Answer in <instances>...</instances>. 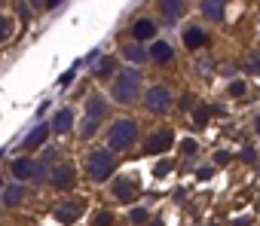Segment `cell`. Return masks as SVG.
Here are the masks:
<instances>
[{"label": "cell", "instance_id": "1", "mask_svg": "<svg viewBox=\"0 0 260 226\" xmlns=\"http://www.w3.org/2000/svg\"><path fill=\"white\" fill-rule=\"evenodd\" d=\"M116 171V159H113V150H92L89 156H86V177L92 180V183H104V180H110V174Z\"/></svg>", "mask_w": 260, "mask_h": 226}, {"label": "cell", "instance_id": "2", "mask_svg": "<svg viewBox=\"0 0 260 226\" xmlns=\"http://www.w3.org/2000/svg\"><path fill=\"white\" fill-rule=\"evenodd\" d=\"M141 80H144V73L135 70V67L119 70V77H116V83H113V101H116V104H132V101L141 95Z\"/></svg>", "mask_w": 260, "mask_h": 226}, {"label": "cell", "instance_id": "3", "mask_svg": "<svg viewBox=\"0 0 260 226\" xmlns=\"http://www.w3.org/2000/svg\"><path fill=\"white\" fill-rule=\"evenodd\" d=\"M138 141V123L135 120H116L107 132V147L122 153V150H132Z\"/></svg>", "mask_w": 260, "mask_h": 226}, {"label": "cell", "instance_id": "4", "mask_svg": "<svg viewBox=\"0 0 260 226\" xmlns=\"http://www.w3.org/2000/svg\"><path fill=\"white\" fill-rule=\"evenodd\" d=\"M172 92H169V86H150L147 89V98H144V107L150 110V113H166V110H172Z\"/></svg>", "mask_w": 260, "mask_h": 226}, {"label": "cell", "instance_id": "5", "mask_svg": "<svg viewBox=\"0 0 260 226\" xmlns=\"http://www.w3.org/2000/svg\"><path fill=\"white\" fill-rule=\"evenodd\" d=\"M13 174H16L19 183H22V180H34V177H49L46 165H43V162H34V159H28V156H22V159L13 162Z\"/></svg>", "mask_w": 260, "mask_h": 226}, {"label": "cell", "instance_id": "6", "mask_svg": "<svg viewBox=\"0 0 260 226\" xmlns=\"http://www.w3.org/2000/svg\"><path fill=\"white\" fill-rule=\"evenodd\" d=\"M110 196H113L119 205H132L135 196H138V183L128 180V177H116V180L110 183Z\"/></svg>", "mask_w": 260, "mask_h": 226}, {"label": "cell", "instance_id": "7", "mask_svg": "<svg viewBox=\"0 0 260 226\" xmlns=\"http://www.w3.org/2000/svg\"><path fill=\"white\" fill-rule=\"evenodd\" d=\"M172 144H175V132H172V129H159V132H153V135L147 138L144 153H147V156H156V153H166Z\"/></svg>", "mask_w": 260, "mask_h": 226}, {"label": "cell", "instance_id": "8", "mask_svg": "<svg viewBox=\"0 0 260 226\" xmlns=\"http://www.w3.org/2000/svg\"><path fill=\"white\" fill-rule=\"evenodd\" d=\"M74 180H77V168L71 162H61V165H55L49 171V183L55 190H68V186H74Z\"/></svg>", "mask_w": 260, "mask_h": 226}, {"label": "cell", "instance_id": "9", "mask_svg": "<svg viewBox=\"0 0 260 226\" xmlns=\"http://www.w3.org/2000/svg\"><path fill=\"white\" fill-rule=\"evenodd\" d=\"M187 10V0H159V13L166 22H178Z\"/></svg>", "mask_w": 260, "mask_h": 226}, {"label": "cell", "instance_id": "10", "mask_svg": "<svg viewBox=\"0 0 260 226\" xmlns=\"http://www.w3.org/2000/svg\"><path fill=\"white\" fill-rule=\"evenodd\" d=\"M49 132H52V126L40 123V126H37V129H34V132L22 141V150H28V153H31V150H37V147H43V141L49 138Z\"/></svg>", "mask_w": 260, "mask_h": 226}, {"label": "cell", "instance_id": "11", "mask_svg": "<svg viewBox=\"0 0 260 226\" xmlns=\"http://www.w3.org/2000/svg\"><path fill=\"white\" fill-rule=\"evenodd\" d=\"M80 214H83V202H80V199H74V202L55 208V220H61V223H74Z\"/></svg>", "mask_w": 260, "mask_h": 226}, {"label": "cell", "instance_id": "12", "mask_svg": "<svg viewBox=\"0 0 260 226\" xmlns=\"http://www.w3.org/2000/svg\"><path fill=\"white\" fill-rule=\"evenodd\" d=\"M71 129H74V113H71V107H64V110H58L55 117H52V132L55 135H64Z\"/></svg>", "mask_w": 260, "mask_h": 226}, {"label": "cell", "instance_id": "13", "mask_svg": "<svg viewBox=\"0 0 260 226\" xmlns=\"http://www.w3.org/2000/svg\"><path fill=\"white\" fill-rule=\"evenodd\" d=\"M122 58L132 61V64H144V61L150 58V52H147L141 43H128V46H122Z\"/></svg>", "mask_w": 260, "mask_h": 226}, {"label": "cell", "instance_id": "14", "mask_svg": "<svg viewBox=\"0 0 260 226\" xmlns=\"http://www.w3.org/2000/svg\"><path fill=\"white\" fill-rule=\"evenodd\" d=\"M86 117H92V120H98V123L107 117V101H104L101 95H92V98H89V104H86Z\"/></svg>", "mask_w": 260, "mask_h": 226}, {"label": "cell", "instance_id": "15", "mask_svg": "<svg viewBox=\"0 0 260 226\" xmlns=\"http://www.w3.org/2000/svg\"><path fill=\"white\" fill-rule=\"evenodd\" d=\"M153 34H156V25H153L150 19H138V22L132 25V37H135L138 43H141V40H150Z\"/></svg>", "mask_w": 260, "mask_h": 226}, {"label": "cell", "instance_id": "16", "mask_svg": "<svg viewBox=\"0 0 260 226\" xmlns=\"http://www.w3.org/2000/svg\"><path fill=\"white\" fill-rule=\"evenodd\" d=\"M205 43H208V37H205L202 28H187V31H184V46H187V49H202Z\"/></svg>", "mask_w": 260, "mask_h": 226}, {"label": "cell", "instance_id": "17", "mask_svg": "<svg viewBox=\"0 0 260 226\" xmlns=\"http://www.w3.org/2000/svg\"><path fill=\"white\" fill-rule=\"evenodd\" d=\"M150 58H153V61H159V64H166V61H172V58H175V49H172L166 40H156V43L150 46Z\"/></svg>", "mask_w": 260, "mask_h": 226}, {"label": "cell", "instance_id": "18", "mask_svg": "<svg viewBox=\"0 0 260 226\" xmlns=\"http://www.w3.org/2000/svg\"><path fill=\"white\" fill-rule=\"evenodd\" d=\"M223 4H226V0H202V16L211 19V22H220V16H223Z\"/></svg>", "mask_w": 260, "mask_h": 226}, {"label": "cell", "instance_id": "19", "mask_svg": "<svg viewBox=\"0 0 260 226\" xmlns=\"http://www.w3.org/2000/svg\"><path fill=\"white\" fill-rule=\"evenodd\" d=\"M113 70H116V58H113V55H104V58H98V64H95L92 73H95L98 80H107Z\"/></svg>", "mask_w": 260, "mask_h": 226}, {"label": "cell", "instance_id": "20", "mask_svg": "<svg viewBox=\"0 0 260 226\" xmlns=\"http://www.w3.org/2000/svg\"><path fill=\"white\" fill-rule=\"evenodd\" d=\"M22 199H25V186H22V183H10V186L4 190V205H7V208L19 205Z\"/></svg>", "mask_w": 260, "mask_h": 226}, {"label": "cell", "instance_id": "21", "mask_svg": "<svg viewBox=\"0 0 260 226\" xmlns=\"http://www.w3.org/2000/svg\"><path fill=\"white\" fill-rule=\"evenodd\" d=\"M95 132H98V120L86 117V120H83V126H80V135H83V138H92Z\"/></svg>", "mask_w": 260, "mask_h": 226}, {"label": "cell", "instance_id": "22", "mask_svg": "<svg viewBox=\"0 0 260 226\" xmlns=\"http://www.w3.org/2000/svg\"><path fill=\"white\" fill-rule=\"evenodd\" d=\"M181 153H184V156H196V153H199V144H196L193 138H184V141H181Z\"/></svg>", "mask_w": 260, "mask_h": 226}, {"label": "cell", "instance_id": "23", "mask_svg": "<svg viewBox=\"0 0 260 226\" xmlns=\"http://www.w3.org/2000/svg\"><path fill=\"white\" fill-rule=\"evenodd\" d=\"M172 168H175V162H172V159H162V162H159V165L153 168V177H166V174H169Z\"/></svg>", "mask_w": 260, "mask_h": 226}, {"label": "cell", "instance_id": "24", "mask_svg": "<svg viewBox=\"0 0 260 226\" xmlns=\"http://www.w3.org/2000/svg\"><path fill=\"white\" fill-rule=\"evenodd\" d=\"M10 34H13V22H10L7 16H0V43H4Z\"/></svg>", "mask_w": 260, "mask_h": 226}, {"label": "cell", "instance_id": "25", "mask_svg": "<svg viewBox=\"0 0 260 226\" xmlns=\"http://www.w3.org/2000/svg\"><path fill=\"white\" fill-rule=\"evenodd\" d=\"M196 70H199V77H211L214 73V64L208 58H202V61H196Z\"/></svg>", "mask_w": 260, "mask_h": 226}, {"label": "cell", "instance_id": "26", "mask_svg": "<svg viewBox=\"0 0 260 226\" xmlns=\"http://www.w3.org/2000/svg\"><path fill=\"white\" fill-rule=\"evenodd\" d=\"M113 223V214L110 211H101V214H95V220H92V226H110Z\"/></svg>", "mask_w": 260, "mask_h": 226}, {"label": "cell", "instance_id": "27", "mask_svg": "<svg viewBox=\"0 0 260 226\" xmlns=\"http://www.w3.org/2000/svg\"><path fill=\"white\" fill-rule=\"evenodd\" d=\"M208 113H211L208 107H202V104L196 107V113H193V120H196V126H205V123H208Z\"/></svg>", "mask_w": 260, "mask_h": 226}, {"label": "cell", "instance_id": "28", "mask_svg": "<svg viewBox=\"0 0 260 226\" xmlns=\"http://www.w3.org/2000/svg\"><path fill=\"white\" fill-rule=\"evenodd\" d=\"M128 220L141 226V223H147V211H144V208H132V214H128Z\"/></svg>", "mask_w": 260, "mask_h": 226}, {"label": "cell", "instance_id": "29", "mask_svg": "<svg viewBox=\"0 0 260 226\" xmlns=\"http://www.w3.org/2000/svg\"><path fill=\"white\" fill-rule=\"evenodd\" d=\"M248 70L251 73H260V52H251L248 55Z\"/></svg>", "mask_w": 260, "mask_h": 226}, {"label": "cell", "instance_id": "30", "mask_svg": "<svg viewBox=\"0 0 260 226\" xmlns=\"http://www.w3.org/2000/svg\"><path fill=\"white\" fill-rule=\"evenodd\" d=\"M181 107H184V110H196V95H193V92H187V95L181 98Z\"/></svg>", "mask_w": 260, "mask_h": 226}, {"label": "cell", "instance_id": "31", "mask_svg": "<svg viewBox=\"0 0 260 226\" xmlns=\"http://www.w3.org/2000/svg\"><path fill=\"white\" fill-rule=\"evenodd\" d=\"M230 95H233V98H242V95H245V83H242V80H239V83H230Z\"/></svg>", "mask_w": 260, "mask_h": 226}, {"label": "cell", "instance_id": "32", "mask_svg": "<svg viewBox=\"0 0 260 226\" xmlns=\"http://www.w3.org/2000/svg\"><path fill=\"white\" fill-rule=\"evenodd\" d=\"M254 159H257L254 147H245V150H242V162H254Z\"/></svg>", "mask_w": 260, "mask_h": 226}, {"label": "cell", "instance_id": "33", "mask_svg": "<svg viewBox=\"0 0 260 226\" xmlns=\"http://www.w3.org/2000/svg\"><path fill=\"white\" fill-rule=\"evenodd\" d=\"M196 174H199V180H208V177L214 174V168H211V165H202V168H199Z\"/></svg>", "mask_w": 260, "mask_h": 226}, {"label": "cell", "instance_id": "34", "mask_svg": "<svg viewBox=\"0 0 260 226\" xmlns=\"http://www.w3.org/2000/svg\"><path fill=\"white\" fill-rule=\"evenodd\" d=\"M16 13L22 16V22H28V16H31V10H28L25 4H16Z\"/></svg>", "mask_w": 260, "mask_h": 226}, {"label": "cell", "instance_id": "35", "mask_svg": "<svg viewBox=\"0 0 260 226\" xmlns=\"http://www.w3.org/2000/svg\"><path fill=\"white\" fill-rule=\"evenodd\" d=\"M230 159H233V156H230V153H226V150H220V153H217V156H214V162H217V165H226V162H230Z\"/></svg>", "mask_w": 260, "mask_h": 226}, {"label": "cell", "instance_id": "36", "mask_svg": "<svg viewBox=\"0 0 260 226\" xmlns=\"http://www.w3.org/2000/svg\"><path fill=\"white\" fill-rule=\"evenodd\" d=\"M74 73H77V70H74V67H71V70H68V73H64V77H61V80H58V86H68V83H71V80H74Z\"/></svg>", "mask_w": 260, "mask_h": 226}, {"label": "cell", "instance_id": "37", "mask_svg": "<svg viewBox=\"0 0 260 226\" xmlns=\"http://www.w3.org/2000/svg\"><path fill=\"white\" fill-rule=\"evenodd\" d=\"M55 7H61V0H43V10H55Z\"/></svg>", "mask_w": 260, "mask_h": 226}, {"label": "cell", "instance_id": "38", "mask_svg": "<svg viewBox=\"0 0 260 226\" xmlns=\"http://www.w3.org/2000/svg\"><path fill=\"white\" fill-rule=\"evenodd\" d=\"M233 226H248V217H242V220H236Z\"/></svg>", "mask_w": 260, "mask_h": 226}, {"label": "cell", "instance_id": "39", "mask_svg": "<svg viewBox=\"0 0 260 226\" xmlns=\"http://www.w3.org/2000/svg\"><path fill=\"white\" fill-rule=\"evenodd\" d=\"M254 129H257V132H260V117H257V120H254Z\"/></svg>", "mask_w": 260, "mask_h": 226}, {"label": "cell", "instance_id": "40", "mask_svg": "<svg viewBox=\"0 0 260 226\" xmlns=\"http://www.w3.org/2000/svg\"><path fill=\"white\" fill-rule=\"evenodd\" d=\"M150 226H162V223H150Z\"/></svg>", "mask_w": 260, "mask_h": 226}, {"label": "cell", "instance_id": "41", "mask_svg": "<svg viewBox=\"0 0 260 226\" xmlns=\"http://www.w3.org/2000/svg\"><path fill=\"white\" fill-rule=\"evenodd\" d=\"M257 174H260V165H257Z\"/></svg>", "mask_w": 260, "mask_h": 226}, {"label": "cell", "instance_id": "42", "mask_svg": "<svg viewBox=\"0 0 260 226\" xmlns=\"http://www.w3.org/2000/svg\"><path fill=\"white\" fill-rule=\"evenodd\" d=\"M257 211H260V202H257Z\"/></svg>", "mask_w": 260, "mask_h": 226}, {"label": "cell", "instance_id": "43", "mask_svg": "<svg viewBox=\"0 0 260 226\" xmlns=\"http://www.w3.org/2000/svg\"><path fill=\"white\" fill-rule=\"evenodd\" d=\"M0 156H4V150H0Z\"/></svg>", "mask_w": 260, "mask_h": 226}, {"label": "cell", "instance_id": "44", "mask_svg": "<svg viewBox=\"0 0 260 226\" xmlns=\"http://www.w3.org/2000/svg\"><path fill=\"white\" fill-rule=\"evenodd\" d=\"M0 4H4V0H0Z\"/></svg>", "mask_w": 260, "mask_h": 226}]
</instances>
